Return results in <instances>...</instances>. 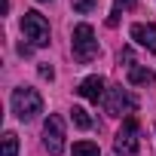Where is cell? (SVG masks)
Masks as SVG:
<instances>
[{"label":"cell","instance_id":"30bf717a","mask_svg":"<svg viewBox=\"0 0 156 156\" xmlns=\"http://www.w3.org/2000/svg\"><path fill=\"white\" fill-rule=\"evenodd\" d=\"M73 156H101V150L92 141H76L73 144Z\"/></svg>","mask_w":156,"mask_h":156},{"label":"cell","instance_id":"7c38bea8","mask_svg":"<svg viewBox=\"0 0 156 156\" xmlns=\"http://www.w3.org/2000/svg\"><path fill=\"white\" fill-rule=\"evenodd\" d=\"M70 119H73L76 129H92V119H89V113H86L83 107H73V110H70Z\"/></svg>","mask_w":156,"mask_h":156},{"label":"cell","instance_id":"2e32d148","mask_svg":"<svg viewBox=\"0 0 156 156\" xmlns=\"http://www.w3.org/2000/svg\"><path fill=\"white\" fill-rule=\"evenodd\" d=\"M116 22H119V9H113V12H110V19H107V25H110V28H113V25H116Z\"/></svg>","mask_w":156,"mask_h":156},{"label":"cell","instance_id":"9c48e42d","mask_svg":"<svg viewBox=\"0 0 156 156\" xmlns=\"http://www.w3.org/2000/svg\"><path fill=\"white\" fill-rule=\"evenodd\" d=\"M153 80H156V73L150 67H141V64H132L129 67V83L132 86H150Z\"/></svg>","mask_w":156,"mask_h":156},{"label":"cell","instance_id":"5bb4252c","mask_svg":"<svg viewBox=\"0 0 156 156\" xmlns=\"http://www.w3.org/2000/svg\"><path fill=\"white\" fill-rule=\"evenodd\" d=\"M40 76H43V80H52V76H55V70H52L49 64H40Z\"/></svg>","mask_w":156,"mask_h":156},{"label":"cell","instance_id":"9a60e30c","mask_svg":"<svg viewBox=\"0 0 156 156\" xmlns=\"http://www.w3.org/2000/svg\"><path fill=\"white\" fill-rule=\"evenodd\" d=\"M138 0H116V9H132Z\"/></svg>","mask_w":156,"mask_h":156},{"label":"cell","instance_id":"8fae6325","mask_svg":"<svg viewBox=\"0 0 156 156\" xmlns=\"http://www.w3.org/2000/svg\"><path fill=\"white\" fill-rule=\"evenodd\" d=\"M3 156H19V135L16 132L3 135Z\"/></svg>","mask_w":156,"mask_h":156},{"label":"cell","instance_id":"ba28073f","mask_svg":"<svg viewBox=\"0 0 156 156\" xmlns=\"http://www.w3.org/2000/svg\"><path fill=\"white\" fill-rule=\"evenodd\" d=\"M76 92H80L83 98H89V101H98V98H104V80L101 76H86Z\"/></svg>","mask_w":156,"mask_h":156},{"label":"cell","instance_id":"6da1fadb","mask_svg":"<svg viewBox=\"0 0 156 156\" xmlns=\"http://www.w3.org/2000/svg\"><path fill=\"white\" fill-rule=\"evenodd\" d=\"M12 113H16L22 122L37 119V116L43 113V98H40V92H37V89H28V86L16 89V92H12Z\"/></svg>","mask_w":156,"mask_h":156},{"label":"cell","instance_id":"4fadbf2b","mask_svg":"<svg viewBox=\"0 0 156 156\" xmlns=\"http://www.w3.org/2000/svg\"><path fill=\"white\" fill-rule=\"evenodd\" d=\"M70 6H73L76 12H83V16H86V12H92V9L98 6V0H70Z\"/></svg>","mask_w":156,"mask_h":156},{"label":"cell","instance_id":"5b68a950","mask_svg":"<svg viewBox=\"0 0 156 156\" xmlns=\"http://www.w3.org/2000/svg\"><path fill=\"white\" fill-rule=\"evenodd\" d=\"M113 147H116L119 156H132V153H138L141 144H138V119H135V116H129V119L122 122V129L116 132Z\"/></svg>","mask_w":156,"mask_h":156},{"label":"cell","instance_id":"8992f818","mask_svg":"<svg viewBox=\"0 0 156 156\" xmlns=\"http://www.w3.org/2000/svg\"><path fill=\"white\" fill-rule=\"evenodd\" d=\"M129 107H132V101H129V95H126L122 86H110V89L104 92V110H107L110 116H122Z\"/></svg>","mask_w":156,"mask_h":156},{"label":"cell","instance_id":"3957f363","mask_svg":"<svg viewBox=\"0 0 156 156\" xmlns=\"http://www.w3.org/2000/svg\"><path fill=\"white\" fill-rule=\"evenodd\" d=\"M22 31H25V40H31L34 46H49V22H46L37 9L25 12V19H22Z\"/></svg>","mask_w":156,"mask_h":156},{"label":"cell","instance_id":"277c9868","mask_svg":"<svg viewBox=\"0 0 156 156\" xmlns=\"http://www.w3.org/2000/svg\"><path fill=\"white\" fill-rule=\"evenodd\" d=\"M43 147L49 150V156H58L61 150H64V122H61V116H49L46 119V126H43Z\"/></svg>","mask_w":156,"mask_h":156},{"label":"cell","instance_id":"52a82bcc","mask_svg":"<svg viewBox=\"0 0 156 156\" xmlns=\"http://www.w3.org/2000/svg\"><path fill=\"white\" fill-rule=\"evenodd\" d=\"M132 40L141 43L147 52H156V25H132Z\"/></svg>","mask_w":156,"mask_h":156},{"label":"cell","instance_id":"7a4b0ae2","mask_svg":"<svg viewBox=\"0 0 156 156\" xmlns=\"http://www.w3.org/2000/svg\"><path fill=\"white\" fill-rule=\"evenodd\" d=\"M98 55V40H95V31L92 25H76L73 28V58L76 61H92Z\"/></svg>","mask_w":156,"mask_h":156}]
</instances>
